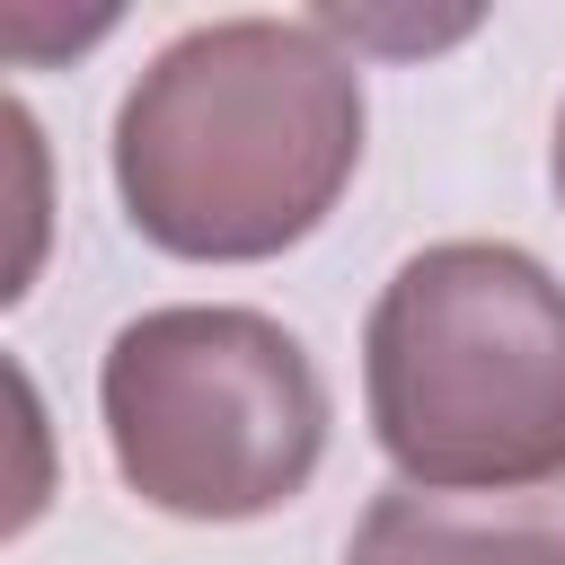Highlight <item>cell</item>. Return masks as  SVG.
<instances>
[{"label": "cell", "instance_id": "6da1fadb", "mask_svg": "<svg viewBox=\"0 0 565 565\" xmlns=\"http://www.w3.org/2000/svg\"><path fill=\"white\" fill-rule=\"evenodd\" d=\"M106 168L159 256L265 265L362 168V62L318 18H203L124 88Z\"/></svg>", "mask_w": 565, "mask_h": 565}, {"label": "cell", "instance_id": "7a4b0ae2", "mask_svg": "<svg viewBox=\"0 0 565 565\" xmlns=\"http://www.w3.org/2000/svg\"><path fill=\"white\" fill-rule=\"evenodd\" d=\"M362 406L397 486H565V282L512 238L415 247L362 318Z\"/></svg>", "mask_w": 565, "mask_h": 565}, {"label": "cell", "instance_id": "3957f363", "mask_svg": "<svg viewBox=\"0 0 565 565\" xmlns=\"http://www.w3.org/2000/svg\"><path fill=\"white\" fill-rule=\"evenodd\" d=\"M115 477L168 521H265L327 459V380L309 344L238 300H168L115 327L97 362Z\"/></svg>", "mask_w": 565, "mask_h": 565}, {"label": "cell", "instance_id": "277c9868", "mask_svg": "<svg viewBox=\"0 0 565 565\" xmlns=\"http://www.w3.org/2000/svg\"><path fill=\"white\" fill-rule=\"evenodd\" d=\"M344 565H565V486L521 494L380 486L344 539Z\"/></svg>", "mask_w": 565, "mask_h": 565}, {"label": "cell", "instance_id": "5b68a950", "mask_svg": "<svg viewBox=\"0 0 565 565\" xmlns=\"http://www.w3.org/2000/svg\"><path fill=\"white\" fill-rule=\"evenodd\" d=\"M547 177H556V203H565V106H556V141H547Z\"/></svg>", "mask_w": 565, "mask_h": 565}]
</instances>
